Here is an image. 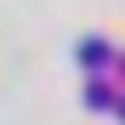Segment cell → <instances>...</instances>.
<instances>
[{"label": "cell", "mask_w": 125, "mask_h": 125, "mask_svg": "<svg viewBox=\"0 0 125 125\" xmlns=\"http://www.w3.org/2000/svg\"><path fill=\"white\" fill-rule=\"evenodd\" d=\"M80 62H85V74H108L114 68V46L108 40H85L80 46Z\"/></svg>", "instance_id": "cell-1"}, {"label": "cell", "mask_w": 125, "mask_h": 125, "mask_svg": "<svg viewBox=\"0 0 125 125\" xmlns=\"http://www.w3.org/2000/svg\"><path fill=\"white\" fill-rule=\"evenodd\" d=\"M119 119H125V102H119Z\"/></svg>", "instance_id": "cell-4"}, {"label": "cell", "mask_w": 125, "mask_h": 125, "mask_svg": "<svg viewBox=\"0 0 125 125\" xmlns=\"http://www.w3.org/2000/svg\"><path fill=\"white\" fill-rule=\"evenodd\" d=\"M114 62H119V80H125V57H114Z\"/></svg>", "instance_id": "cell-3"}, {"label": "cell", "mask_w": 125, "mask_h": 125, "mask_svg": "<svg viewBox=\"0 0 125 125\" xmlns=\"http://www.w3.org/2000/svg\"><path fill=\"white\" fill-rule=\"evenodd\" d=\"M85 102H91V108H114V91H108V80H91V85H85Z\"/></svg>", "instance_id": "cell-2"}]
</instances>
